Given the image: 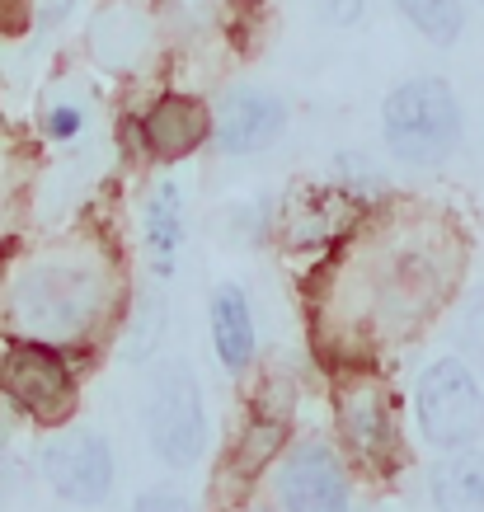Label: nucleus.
I'll return each instance as SVG.
<instances>
[{
  "label": "nucleus",
  "instance_id": "14",
  "mask_svg": "<svg viewBox=\"0 0 484 512\" xmlns=\"http://www.w3.org/2000/svg\"><path fill=\"white\" fill-rule=\"evenodd\" d=\"M146 240H151V259H156V273L165 278L174 268V254H179V240H184V207H179V188L160 184L146 202Z\"/></svg>",
  "mask_w": 484,
  "mask_h": 512
},
{
  "label": "nucleus",
  "instance_id": "13",
  "mask_svg": "<svg viewBox=\"0 0 484 512\" xmlns=\"http://www.w3.org/2000/svg\"><path fill=\"white\" fill-rule=\"evenodd\" d=\"M433 503L438 512H484V456L466 451L433 470Z\"/></svg>",
  "mask_w": 484,
  "mask_h": 512
},
{
  "label": "nucleus",
  "instance_id": "3",
  "mask_svg": "<svg viewBox=\"0 0 484 512\" xmlns=\"http://www.w3.org/2000/svg\"><path fill=\"white\" fill-rule=\"evenodd\" d=\"M334 409L353 456L376 475H391L400 466V428L386 386L367 372H344L334 381Z\"/></svg>",
  "mask_w": 484,
  "mask_h": 512
},
{
  "label": "nucleus",
  "instance_id": "5",
  "mask_svg": "<svg viewBox=\"0 0 484 512\" xmlns=\"http://www.w3.org/2000/svg\"><path fill=\"white\" fill-rule=\"evenodd\" d=\"M419 423L428 442L438 447H466L484 428V400L466 362L442 357L419 376Z\"/></svg>",
  "mask_w": 484,
  "mask_h": 512
},
{
  "label": "nucleus",
  "instance_id": "20",
  "mask_svg": "<svg viewBox=\"0 0 484 512\" xmlns=\"http://www.w3.org/2000/svg\"><path fill=\"white\" fill-rule=\"evenodd\" d=\"M132 512H188V508L170 494H146V498H137V508Z\"/></svg>",
  "mask_w": 484,
  "mask_h": 512
},
{
  "label": "nucleus",
  "instance_id": "8",
  "mask_svg": "<svg viewBox=\"0 0 484 512\" xmlns=\"http://www.w3.org/2000/svg\"><path fill=\"white\" fill-rule=\"evenodd\" d=\"M282 498H287V512H353L348 508V480L325 442H306L287 456Z\"/></svg>",
  "mask_w": 484,
  "mask_h": 512
},
{
  "label": "nucleus",
  "instance_id": "17",
  "mask_svg": "<svg viewBox=\"0 0 484 512\" xmlns=\"http://www.w3.org/2000/svg\"><path fill=\"white\" fill-rule=\"evenodd\" d=\"M461 339H466V348L484 362V287L466 301V315H461Z\"/></svg>",
  "mask_w": 484,
  "mask_h": 512
},
{
  "label": "nucleus",
  "instance_id": "6",
  "mask_svg": "<svg viewBox=\"0 0 484 512\" xmlns=\"http://www.w3.org/2000/svg\"><path fill=\"white\" fill-rule=\"evenodd\" d=\"M0 390L38 423H62L76 409V376L47 343H15L0 362Z\"/></svg>",
  "mask_w": 484,
  "mask_h": 512
},
{
  "label": "nucleus",
  "instance_id": "7",
  "mask_svg": "<svg viewBox=\"0 0 484 512\" xmlns=\"http://www.w3.org/2000/svg\"><path fill=\"white\" fill-rule=\"evenodd\" d=\"M38 470L43 480L66 498V503H80V508H94L104 503L113 489V451L99 433H57L47 437L43 451H38Z\"/></svg>",
  "mask_w": 484,
  "mask_h": 512
},
{
  "label": "nucleus",
  "instance_id": "12",
  "mask_svg": "<svg viewBox=\"0 0 484 512\" xmlns=\"http://www.w3.org/2000/svg\"><path fill=\"white\" fill-rule=\"evenodd\" d=\"M212 339H217V353L231 372H240L254 357L250 301L240 287H217V296H212Z\"/></svg>",
  "mask_w": 484,
  "mask_h": 512
},
{
  "label": "nucleus",
  "instance_id": "11",
  "mask_svg": "<svg viewBox=\"0 0 484 512\" xmlns=\"http://www.w3.org/2000/svg\"><path fill=\"white\" fill-rule=\"evenodd\" d=\"M207 132H212V113L193 94H160L151 113L141 118V137H146V151L156 160L193 156L207 141Z\"/></svg>",
  "mask_w": 484,
  "mask_h": 512
},
{
  "label": "nucleus",
  "instance_id": "19",
  "mask_svg": "<svg viewBox=\"0 0 484 512\" xmlns=\"http://www.w3.org/2000/svg\"><path fill=\"white\" fill-rule=\"evenodd\" d=\"M47 132H52V137H62V141L76 137V132H80V109H76V104H62V109L47 113Z\"/></svg>",
  "mask_w": 484,
  "mask_h": 512
},
{
  "label": "nucleus",
  "instance_id": "16",
  "mask_svg": "<svg viewBox=\"0 0 484 512\" xmlns=\"http://www.w3.org/2000/svg\"><path fill=\"white\" fill-rule=\"evenodd\" d=\"M141 334L137 329H132V339H127V362H137V357H146L151 353V343L160 339V329H165V306H160V296H146V301H141Z\"/></svg>",
  "mask_w": 484,
  "mask_h": 512
},
{
  "label": "nucleus",
  "instance_id": "4",
  "mask_svg": "<svg viewBox=\"0 0 484 512\" xmlns=\"http://www.w3.org/2000/svg\"><path fill=\"white\" fill-rule=\"evenodd\" d=\"M146 423H151V447H156V456L165 466H193L203 456V442H207L203 390H198V381H193V372L184 362L160 367Z\"/></svg>",
  "mask_w": 484,
  "mask_h": 512
},
{
  "label": "nucleus",
  "instance_id": "9",
  "mask_svg": "<svg viewBox=\"0 0 484 512\" xmlns=\"http://www.w3.org/2000/svg\"><path fill=\"white\" fill-rule=\"evenodd\" d=\"M287 104L268 90H231L217 113V146L226 156H250L282 137Z\"/></svg>",
  "mask_w": 484,
  "mask_h": 512
},
{
  "label": "nucleus",
  "instance_id": "15",
  "mask_svg": "<svg viewBox=\"0 0 484 512\" xmlns=\"http://www.w3.org/2000/svg\"><path fill=\"white\" fill-rule=\"evenodd\" d=\"M395 5H400V15H405L428 43H438V47H452L456 38H461V29H466L461 0H395Z\"/></svg>",
  "mask_w": 484,
  "mask_h": 512
},
{
  "label": "nucleus",
  "instance_id": "10",
  "mask_svg": "<svg viewBox=\"0 0 484 512\" xmlns=\"http://www.w3.org/2000/svg\"><path fill=\"white\" fill-rule=\"evenodd\" d=\"M282 442H287V419H282V414L254 409L250 419H245V428H240V437H235V447L226 451V461H221V475H217L221 508H231L235 498L259 480V470L278 456Z\"/></svg>",
  "mask_w": 484,
  "mask_h": 512
},
{
  "label": "nucleus",
  "instance_id": "18",
  "mask_svg": "<svg viewBox=\"0 0 484 512\" xmlns=\"http://www.w3.org/2000/svg\"><path fill=\"white\" fill-rule=\"evenodd\" d=\"M315 5L325 10L329 24L348 29V24H358V19H362V5H367V0H315Z\"/></svg>",
  "mask_w": 484,
  "mask_h": 512
},
{
  "label": "nucleus",
  "instance_id": "2",
  "mask_svg": "<svg viewBox=\"0 0 484 512\" xmlns=\"http://www.w3.org/2000/svg\"><path fill=\"white\" fill-rule=\"evenodd\" d=\"M99 311V278L71 264H43L15 282V320L43 339H71Z\"/></svg>",
  "mask_w": 484,
  "mask_h": 512
},
{
  "label": "nucleus",
  "instance_id": "1",
  "mask_svg": "<svg viewBox=\"0 0 484 512\" xmlns=\"http://www.w3.org/2000/svg\"><path fill=\"white\" fill-rule=\"evenodd\" d=\"M381 132L395 160L405 165H442L461 141V104L447 80L414 76L395 85L381 104Z\"/></svg>",
  "mask_w": 484,
  "mask_h": 512
}]
</instances>
